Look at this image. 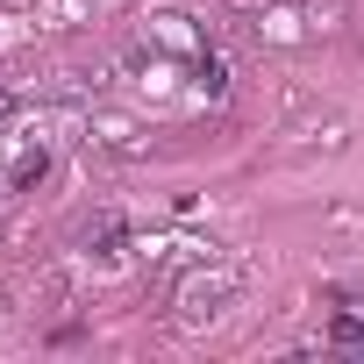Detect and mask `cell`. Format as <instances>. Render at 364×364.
Here are the masks:
<instances>
[{"label":"cell","instance_id":"1","mask_svg":"<svg viewBox=\"0 0 364 364\" xmlns=\"http://www.w3.org/2000/svg\"><path fill=\"white\" fill-rule=\"evenodd\" d=\"M86 243H100V257H114V243H122V222H114V215H100V222L86 229Z\"/></svg>","mask_w":364,"mask_h":364},{"label":"cell","instance_id":"2","mask_svg":"<svg viewBox=\"0 0 364 364\" xmlns=\"http://www.w3.org/2000/svg\"><path fill=\"white\" fill-rule=\"evenodd\" d=\"M328 343H343V350H364V321H357V314H336Z\"/></svg>","mask_w":364,"mask_h":364}]
</instances>
